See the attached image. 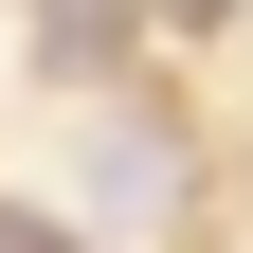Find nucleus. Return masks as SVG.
<instances>
[{
	"label": "nucleus",
	"mask_w": 253,
	"mask_h": 253,
	"mask_svg": "<svg viewBox=\"0 0 253 253\" xmlns=\"http://www.w3.org/2000/svg\"><path fill=\"white\" fill-rule=\"evenodd\" d=\"M90 199L163 217V199H181V145H163V126H109V145H90Z\"/></svg>",
	"instance_id": "f257e3e1"
},
{
	"label": "nucleus",
	"mask_w": 253,
	"mask_h": 253,
	"mask_svg": "<svg viewBox=\"0 0 253 253\" xmlns=\"http://www.w3.org/2000/svg\"><path fill=\"white\" fill-rule=\"evenodd\" d=\"M37 54H73V73H109V54H126V18H109V0H37Z\"/></svg>",
	"instance_id": "f03ea898"
},
{
	"label": "nucleus",
	"mask_w": 253,
	"mask_h": 253,
	"mask_svg": "<svg viewBox=\"0 0 253 253\" xmlns=\"http://www.w3.org/2000/svg\"><path fill=\"white\" fill-rule=\"evenodd\" d=\"M0 253H73V235H54V217H0Z\"/></svg>",
	"instance_id": "7ed1b4c3"
}]
</instances>
